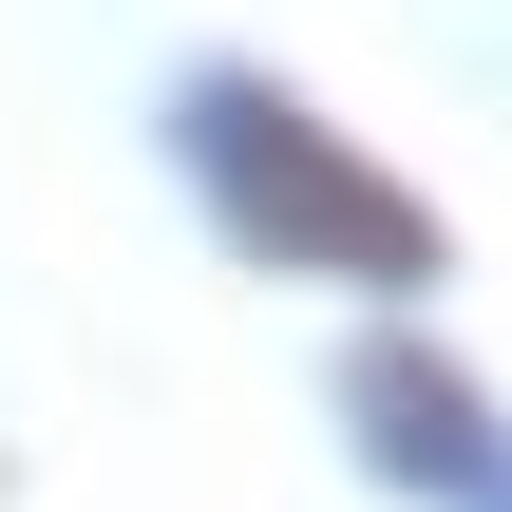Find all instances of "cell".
<instances>
[{
    "instance_id": "2",
    "label": "cell",
    "mask_w": 512,
    "mask_h": 512,
    "mask_svg": "<svg viewBox=\"0 0 512 512\" xmlns=\"http://www.w3.org/2000/svg\"><path fill=\"white\" fill-rule=\"evenodd\" d=\"M361 418H380V456H399V475H456V494H494V512H512V456H494V418H475V399H456V380H437L418 342H380V361H361Z\"/></svg>"
},
{
    "instance_id": "1",
    "label": "cell",
    "mask_w": 512,
    "mask_h": 512,
    "mask_svg": "<svg viewBox=\"0 0 512 512\" xmlns=\"http://www.w3.org/2000/svg\"><path fill=\"white\" fill-rule=\"evenodd\" d=\"M190 171H209L228 228L285 247V266H342V285H418V266H437V209L380 190V171H361L304 95H266V76H209V95H190Z\"/></svg>"
}]
</instances>
